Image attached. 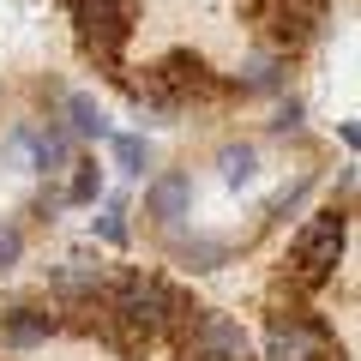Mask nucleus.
I'll use <instances>...</instances> for the list:
<instances>
[{
    "mask_svg": "<svg viewBox=\"0 0 361 361\" xmlns=\"http://www.w3.org/2000/svg\"><path fill=\"white\" fill-rule=\"evenodd\" d=\"M127 97L139 109H157V115H180V109H193V103H217V97H223V78L211 73L199 54L175 49V54H163L139 85H127Z\"/></svg>",
    "mask_w": 361,
    "mask_h": 361,
    "instance_id": "1",
    "label": "nucleus"
},
{
    "mask_svg": "<svg viewBox=\"0 0 361 361\" xmlns=\"http://www.w3.org/2000/svg\"><path fill=\"white\" fill-rule=\"evenodd\" d=\"M73 13V37L97 66L121 73V49H127L133 25H139V0H66Z\"/></svg>",
    "mask_w": 361,
    "mask_h": 361,
    "instance_id": "2",
    "label": "nucleus"
},
{
    "mask_svg": "<svg viewBox=\"0 0 361 361\" xmlns=\"http://www.w3.org/2000/svg\"><path fill=\"white\" fill-rule=\"evenodd\" d=\"M343 247H349V211H319L307 229L295 235V253H289V277L301 289H319L337 265H343Z\"/></svg>",
    "mask_w": 361,
    "mask_h": 361,
    "instance_id": "3",
    "label": "nucleus"
},
{
    "mask_svg": "<svg viewBox=\"0 0 361 361\" xmlns=\"http://www.w3.org/2000/svg\"><path fill=\"white\" fill-rule=\"evenodd\" d=\"M265 361H343L331 325L313 313H271V337H265Z\"/></svg>",
    "mask_w": 361,
    "mask_h": 361,
    "instance_id": "4",
    "label": "nucleus"
},
{
    "mask_svg": "<svg viewBox=\"0 0 361 361\" xmlns=\"http://www.w3.org/2000/svg\"><path fill=\"white\" fill-rule=\"evenodd\" d=\"M175 337H180V361H247L241 319H229L217 307H193Z\"/></svg>",
    "mask_w": 361,
    "mask_h": 361,
    "instance_id": "5",
    "label": "nucleus"
},
{
    "mask_svg": "<svg viewBox=\"0 0 361 361\" xmlns=\"http://www.w3.org/2000/svg\"><path fill=\"white\" fill-rule=\"evenodd\" d=\"M13 151L30 157L37 175H61L73 163V133L66 127H13Z\"/></svg>",
    "mask_w": 361,
    "mask_h": 361,
    "instance_id": "6",
    "label": "nucleus"
},
{
    "mask_svg": "<svg viewBox=\"0 0 361 361\" xmlns=\"http://www.w3.org/2000/svg\"><path fill=\"white\" fill-rule=\"evenodd\" d=\"M187 211H193V175H175V169H169V175H157L151 187H145V217L151 223L175 229Z\"/></svg>",
    "mask_w": 361,
    "mask_h": 361,
    "instance_id": "7",
    "label": "nucleus"
},
{
    "mask_svg": "<svg viewBox=\"0 0 361 361\" xmlns=\"http://www.w3.org/2000/svg\"><path fill=\"white\" fill-rule=\"evenodd\" d=\"M49 289H54V295H73V301H97L109 289V271L97 265V259L78 253V259H66V265L49 271Z\"/></svg>",
    "mask_w": 361,
    "mask_h": 361,
    "instance_id": "8",
    "label": "nucleus"
},
{
    "mask_svg": "<svg viewBox=\"0 0 361 361\" xmlns=\"http://www.w3.org/2000/svg\"><path fill=\"white\" fill-rule=\"evenodd\" d=\"M54 331H61V319H54L49 307H13L0 319V343L6 349H37V343H49Z\"/></svg>",
    "mask_w": 361,
    "mask_h": 361,
    "instance_id": "9",
    "label": "nucleus"
},
{
    "mask_svg": "<svg viewBox=\"0 0 361 361\" xmlns=\"http://www.w3.org/2000/svg\"><path fill=\"white\" fill-rule=\"evenodd\" d=\"M61 109H66V133H73V139H109V109L97 103V97H90V90H66L61 97Z\"/></svg>",
    "mask_w": 361,
    "mask_h": 361,
    "instance_id": "10",
    "label": "nucleus"
},
{
    "mask_svg": "<svg viewBox=\"0 0 361 361\" xmlns=\"http://www.w3.org/2000/svg\"><path fill=\"white\" fill-rule=\"evenodd\" d=\"M283 73H289V61H283V54L259 49L253 61L241 66V78H235V85H241V90H259V97H277V90H283Z\"/></svg>",
    "mask_w": 361,
    "mask_h": 361,
    "instance_id": "11",
    "label": "nucleus"
},
{
    "mask_svg": "<svg viewBox=\"0 0 361 361\" xmlns=\"http://www.w3.org/2000/svg\"><path fill=\"white\" fill-rule=\"evenodd\" d=\"M66 169H73V180H66V205H97V199H103V187H109V180H103V169H97V163H90V157H85V163H66Z\"/></svg>",
    "mask_w": 361,
    "mask_h": 361,
    "instance_id": "12",
    "label": "nucleus"
},
{
    "mask_svg": "<svg viewBox=\"0 0 361 361\" xmlns=\"http://www.w3.org/2000/svg\"><path fill=\"white\" fill-rule=\"evenodd\" d=\"M109 151H115V163L127 175H145L151 169V139H139V133H109Z\"/></svg>",
    "mask_w": 361,
    "mask_h": 361,
    "instance_id": "13",
    "label": "nucleus"
},
{
    "mask_svg": "<svg viewBox=\"0 0 361 361\" xmlns=\"http://www.w3.org/2000/svg\"><path fill=\"white\" fill-rule=\"evenodd\" d=\"M175 259H180V265H193V271H217V265H229V247H223V241H205V235H193V241L175 247Z\"/></svg>",
    "mask_w": 361,
    "mask_h": 361,
    "instance_id": "14",
    "label": "nucleus"
},
{
    "mask_svg": "<svg viewBox=\"0 0 361 361\" xmlns=\"http://www.w3.org/2000/svg\"><path fill=\"white\" fill-rule=\"evenodd\" d=\"M223 180H229V187H247V180H253V169H259V151L253 145H223Z\"/></svg>",
    "mask_w": 361,
    "mask_h": 361,
    "instance_id": "15",
    "label": "nucleus"
},
{
    "mask_svg": "<svg viewBox=\"0 0 361 361\" xmlns=\"http://www.w3.org/2000/svg\"><path fill=\"white\" fill-rule=\"evenodd\" d=\"M97 235H103L109 247H127V199H109V205L97 211Z\"/></svg>",
    "mask_w": 361,
    "mask_h": 361,
    "instance_id": "16",
    "label": "nucleus"
},
{
    "mask_svg": "<svg viewBox=\"0 0 361 361\" xmlns=\"http://www.w3.org/2000/svg\"><path fill=\"white\" fill-rule=\"evenodd\" d=\"M18 253H25V229L18 223H0V277L18 265Z\"/></svg>",
    "mask_w": 361,
    "mask_h": 361,
    "instance_id": "17",
    "label": "nucleus"
},
{
    "mask_svg": "<svg viewBox=\"0 0 361 361\" xmlns=\"http://www.w3.org/2000/svg\"><path fill=\"white\" fill-rule=\"evenodd\" d=\"M301 127V97H283L277 103V121H271V133H295Z\"/></svg>",
    "mask_w": 361,
    "mask_h": 361,
    "instance_id": "18",
    "label": "nucleus"
}]
</instances>
